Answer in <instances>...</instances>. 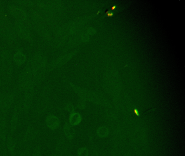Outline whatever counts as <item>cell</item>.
I'll return each mask as SVG.
<instances>
[{"label": "cell", "instance_id": "1", "mask_svg": "<svg viewBox=\"0 0 185 156\" xmlns=\"http://www.w3.org/2000/svg\"><path fill=\"white\" fill-rule=\"evenodd\" d=\"M46 123L50 129H56L59 126V120L54 116H49L47 118Z\"/></svg>", "mask_w": 185, "mask_h": 156}, {"label": "cell", "instance_id": "9", "mask_svg": "<svg viewBox=\"0 0 185 156\" xmlns=\"http://www.w3.org/2000/svg\"><path fill=\"white\" fill-rule=\"evenodd\" d=\"M19 156H27V155H25V154H21Z\"/></svg>", "mask_w": 185, "mask_h": 156}, {"label": "cell", "instance_id": "6", "mask_svg": "<svg viewBox=\"0 0 185 156\" xmlns=\"http://www.w3.org/2000/svg\"><path fill=\"white\" fill-rule=\"evenodd\" d=\"M78 156H88L89 151L86 148H81L78 151Z\"/></svg>", "mask_w": 185, "mask_h": 156}, {"label": "cell", "instance_id": "8", "mask_svg": "<svg viewBox=\"0 0 185 156\" xmlns=\"http://www.w3.org/2000/svg\"><path fill=\"white\" fill-rule=\"evenodd\" d=\"M66 110H67V111H69V112H70L71 113H72L73 111V106L72 105H68L66 107Z\"/></svg>", "mask_w": 185, "mask_h": 156}, {"label": "cell", "instance_id": "7", "mask_svg": "<svg viewBox=\"0 0 185 156\" xmlns=\"http://www.w3.org/2000/svg\"><path fill=\"white\" fill-rule=\"evenodd\" d=\"M33 156H41L40 150L39 148H36L33 152Z\"/></svg>", "mask_w": 185, "mask_h": 156}, {"label": "cell", "instance_id": "3", "mask_svg": "<svg viewBox=\"0 0 185 156\" xmlns=\"http://www.w3.org/2000/svg\"><path fill=\"white\" fill-rule=\"evenodd\" d=\"M64 133H65V135L66 136V137L70 139H72L75 135V129H73V127H71L70 125H66L65 126Z\"/></svg>", "mask_w": 185, "mask_h": 156}, {"label": "cell", "instance_id": "5", "mask_svg": "<svg viewBox=\"0 0 185 156\" xmlns=\"http://www.w3.org/2000/svg\"><path fill=\"white\" fill-rule=\"evenodd\" d=\"M7 145H8V148L9 150L11 152H13V151H14L15 145L14 140H13L11 138H9L8 141Z\"/></svg>", "mask_w": 185, "mask_h": 156}, {"label": "cell", "instance_id": "4", "mask_svg": "<svg viewBox=\"0 0 185 156\" xmlns=\"http://www.w3.org/2000/svg\"><path fill=\"white\" fill-rule=\"evenodd\" d=\"M109 129L105 126L100 127L97 129V135L101 138H105L109 135Z\"/></svg>", "mask_w": 185, "mask_h": 156}, {"label": "cell", "instance_id": "2", "mask_svg": "<svg viewBox=\"0 0 185 156\" xmlns=\"http://www.w3.org/2000/svg\"><path fill=\"white\" fill-rule=\"evenodd\" d=\"M81 116L79 114L77 113H72L70 118V123L71 125L75 126L79 124L81 121Z\"/></svg>", "mask_w": 185, "mask_h": 156}]
</instances>
